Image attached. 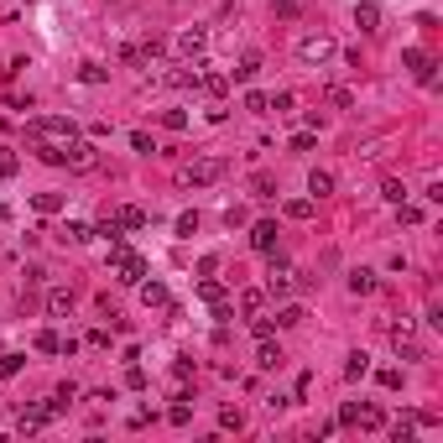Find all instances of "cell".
Listing matches in <instances>:
<instances>
[{
    "mask_svg": "<svg viewBox=\"0 0 443 443\" xmlns=\"http://www.w3.org/2000/svg\"><path fill=\"white\" fill-rule=\"evenodd\" d=\"M32 136H37V146L68 152V146L78 141V126H73V120H63V115H42V120H32Z\"/></svg>",
    "mask_w": 443,
    "mask_h": 443,
    "instance_id": "cell-1",
    "label": "cell"
},
{
    "mask_svg": "<svg viewBox=\"0 0 443 443\" xmlns=\"http://www.w3.org/2000/svg\"><path fill=\"white\" fill-rule=\"evenodd\" d=\"M110 272H115V281L136 287V281H146V256H136V250H126V245H115V250H110Z\"/></svg>",
    "mask_w": 443,
    "mask_h": 443,
    "instance_id": "cell-2",
    "label": "cell"
},
{
    "mask_svg": "<svg viewBox=\"0 0 443 443\" xmlns=\"http://www.w3.org/2000/svg\"><path fill=\"white\" fill-rule=\"evenodd\" d=\"M219 178H224V162H219V157H198V162L183 167V183H188V188H209V183H219Z\"/></svg>",
    "mask_w": 443,
    "mask_h": 443,
    "instance_id": "cell-3",
    "label": "cell"
},
{
    "mask_svg": "<svg viewBox=\"0 0 443 443\" xmlns=\"http://www.w3.org/2000/svg\"><path fill=\"white\" fill-rule=\"evenodd\" d=\"M298 287H303V277L292 272V266L272 261V272H266V292H272V298H287V292H298Z\"/></svg>",
    "mask_w": 443,
    "mask_h": 443,
    "instance_id": "cell-4",
    "label": "cell"
},
{
    "mask_svg": "<svg viewBox=\"0 0 443 443\" xmlns=\"http://www.w3.org/2000/svg\"><path fill=\"white\" fill-rule=\"evenodd\" d=\"M298 58H303V63H318V68H324V63L334 58V37H324V32H318V37H303V42H298Z\"/></svg>",
    "mask_w": 443,
    "mask_h": 443,
    "instance_id": "cell-5",
    "label": "cell"
},
{
    "mask_svg": "<svg viewBox=\"0 0 443 443\" xmlns=\"http://www.w3.org/2000/svg\"><path fill=\"white\" fill-rule=\"evenodd\" d=\"M198 298L209 303V313L219 318V324H224V318H230V298H224V287H219V281H214V277H204V281H198Z\"/></svg>",
    "mask_w": 443,
    "mask_h": 443,
    "instance_id": "cell-6",
    "label": "cell"
},
{
    "mask_svg": "<svg viewBox=\"0 0 443 443\" xmlns=\"http://www.w3.org/2000/svg\"><path fill=\"white\" fill-rule=\"evenodd\" d=\"M204 47H209V32H204V26H188V32L178 37V58H183V63H198V58H204Z\"/></svg>",
    "mask_w": 443,
    "mask_h": 443,
    "instance_id": "cell-7",
    "label": "cell"
},
{
    "mask_svg": "<svg viewBox=\"0 0 443 443\" xmlns=\"http://www.w3.org/2000/svg\"><path fill=\"white\" fill-rule=\"evenodd\" d=\"M392 344H396L401 360H423V344H418V334H412L407 318H401V324H392Z\"/></svg>",
    "mask_w": 443,
    "mask_h": 443,
    "instance_id": "cell-8",
    "label": "cell"
},
{
    "mask_svg": "<svg viewBox=\"0 0 443 443\" xmlns=\"http://www.w3.org/2000/svg\"><path fill=\"white\" fill-rule=\"evenodd\" d=\"M339 423H344V427H381L386 412H381V407H344Z\"/></svg>",
    "mask_w": 443,
    "mask_h": 443,
    "instance_id": "cell-9",
    "label": "cell"
},
{
    "mask_svg": "<svg viewBox=\"0 0 443 443\" xmlns=\"http://www.w3.org/2000/svg\"><path fill=\"white\" fill-rule=\"evenodd\" d=\"M52 412H58L52 401H47V407H26L21 418H16V433H42V427L52 423Z\"/></svg>",
    "mask_w": 443,
    "mask_h": 443,
    "instance_id": "cell-10",
    "label": "cell"
},
{
    "mask_svg": "<svg viewBox=\"0 0 443 443\" xmlns=\"http://www.w3.org/2000/svg\"><path fill=\"white\" fill-rule=\"evenodd\" d=\"M401 63H407V68H412V78H418V84H433V58H427V52H418V47H407V52H401Z\"/></svg>",
    "mask_w": 443,
    "mask_h": 443,
    "instance_id": "cell-11",
    "label": "cell"
},
{
    "mask_svg": "<svg viewBox=\"0 0 443 443\" xmlns=\"http://www.w3.org/2000/svg\"><path fill=\"white\" fill-rule=\"evenodd\" d=\"M250 245L272 256V250H277V224H272V219H256V230H250Z\"/></svg>",
    "mask_w": 443,
    "mask_h": 443,
    "instance_id": "cell-12",
    "label": "cell"
},
{
    "mask_svg": "<svg viewBox=\"0 0 443 443\" xmlns=\"http://www.w3.org/2000/svg\"><path fill=\"white\" fill-rule=\"evenodd\" d=\"M355 26H360V32H381V6H375V0L355 6Z\"/></svg>",
    "mask_w": 443,
    "mask_h": 443,
    "instance_id": "cell-13",
    "label": "cell"
},
{
    "mask_svg": "<svg viewBox=\"0 0 443 443\" xmlns=\"http://www.w3.org/2000/svg\"><path fill=\"white\" fill-rule=\"evenodd\" d=\"M115 219H120V230H141V224L152 219V214H146L141 204H126V209H115Z\"/></svg>",
    "mask_w": 443,
    "mask_h": 443,
    "instance_id": "cell-14",
    "label": "cell"
},
{
    "mask_svg": "<svg viewBox=\"0 0 443 443\" xmlns=\"http://www.w3.org/2000/svg\"><path fill=\"white\" fill-rule=\"evenodd\" d=\"M47 313H52V318L73 313V292H68V287H52V292H47Z\"/></svg>",
    "mask_w": 443,
    "mask_h": 443,
    "instance_id": "cell-15",
    "label": "cell"
},
{
    "mask_svg": "<svg viewBox=\"0 0 443 443\" xmlns=\"http://www.w3.org/2000/svg\"><path fill=\"white\" fill-rule=\"evenodd\" d=\"M256 73H261V58H256V52H245V58H240L235 68H230V78H235V84H250Z\"/></svg>",
    "mask_w": 443,
    "mask_h": 443,
    "instance_id": "cell-16",
    "label": "cell"
},
{
    "mask_svg": "<svg viewBox=\"0 0 443 443\" xmlns=\"http://www.w3.org/2000/svg\"><path fill=\"white\" fill-rule=\"evenodd\" d=\"M350 292H355V298H370V292H375V272L355 266V272H350Z\"/></svg>",
    "mask_w": 443,
    "mask_h": 443,
    "instance_id": "cell-17",
    "label": "cell"
},
{
    "mask_svg": "<svg viewBox=\"0 0 443 443\" xmlns=\"http://www.w3.org/2000/svg\"><path fill=\"white\" fill-rule=\"evenodd\" d=\"M136 287H141L146 308H167V287H162V281H136Z\"/></svg>",
    "mask_w": 443,
    "mask_h": 443,
    "instance_id": "cell-18",
    "label": "cell"
},
{
    "mask_svg": "<svg viewBox=\"0 0 443 443\" xmlns=\"http://www.w3.org/2000/svg\"><path fill=\"white\" fill-rule=\"evenodd\" d=\"M63 162H73V167H94V146H89V141H73L68 152H63Z\"/></svg>",
    "mask_w": 443,
    "mask_h": 443,
    "instance_id": "cell-19",
    "label": "cell"
},
{
    "mask_svg": "<svg viewBox=\"0 0 443 443\" xmlns=\"http://www.w3.org/2000/svg\"><path fill=\"white\" fill-rule=\"evenodd\" d=\"M308 193H313V198H329V193H334V172L313 167V178H308Z\"/></svg>",
    "mask_w": 443,
    "mask_h": 443,
    "instance_id": "cell-20",
    "label": "cell"
},
{
    "mask_svg": "<svg viewBox=\"0 0 443 443\" xmlns=\"http://www.w3.org/2000/svg\"><path fill=\"white\" fill-rule=\"evenodd\" d=\"M58 240H63V245H84V240H94V230H89V224H78V219H68Z\"/></svg>",
    "mask_w": 443,
    "mask_h": 443,
    "instance_id": "cell-21",
    "label": "cell"
},
{
    "mask_svg": "<svg viewBox=\"0 0 443 443\" xmlns=\"http://www.w3.org/2000/svg\"><path fill=\"white\" fill-rule=\"evenodd\" d=\"M198 89H204L209 99H219V94L230 89V78H224V73H198Z\"/></svg>",
    "mask_w": 443,
    "mask_h": 443,
    "instance_id": "cell-22",
    "label": "cell"
},
{
    "mask_svg": "<svg viewBox=\"0 0 443 443\" xmlns=\"http://www.w3.org/2000/svg\"><path fill=\"white\" fill-rule=\"evenodd\" d=\"M256 365H261V370H277V365H281V350H277L272 339H261V350H256Z\"/></svg>",
    "mask_w": 443,
    "mask_h": 443,
    "instance_id": "cell-23",
    "label": "cell"
},
{
    "mask_svg": "<svg viewBox=\"0 0 443 443\" xmlns=\"http://www.w3.org/2000/svg\"><path fill=\"white\" fill-rule=\"evenodd\" d=\"M37 350H42V355H63V334L42 329V334H37Z\"/></svg>",
    "mask_w": 443,
    "mask_h": 443,
    "instance_id": "cell-24",
    "label": "cell"
},
{
    "mask_svg": "<svg viewBox=\"0 0 443 443\" xmlns=\"http://www.w3.org/2000/svg\"><path fill=\"white\" fill-rule=\"evenodd\" d=\"M26 365V355H16V350H6V355H0V381H11V375H16Z\"/></svg>",
    "mask_w": 443,
    "mask_h": 443,
    "instance_id": "cell-25",
    "label": "cell"
},
{
    "mask_svg": "<svg viewBox=\"0 0 443 443\" xmlns=\"http://www.w3.org/2000/svg\"><path fill=\"white\" fill-rule=\"evenodd\" d=\"M94 235H104L110 245H120V219H115V214H104V219L94 224Z\"/></svg>",
    "mask_w": 443,
    "mask_h": 443,
    "instance_id": "cell-26",
    "label": "cell"
},
{
    "mask_svg": "<svg viewBox=\"0 0 443 443\" xmlns=\"http://www.w3.org/2000/svg\"><path fill=\"white\" fill-rule=\"evenodd\" d=\"M32 209H37V214H58V209H63V193H37Z\"/></svg>",
    "mask_w": 443,
    "mask_h": 443,
    "instance_id": "cell-27",
    "label": "cell"
},
{
    "mask_svg": "<svg viewBox=\"0 0 443 443\" xmlns=\"http://www.w3.org/2000/svg\"><path fill=\"white\" fill-rule=\"evenodd\" d=\"M287 219H313V198H287Z\"/></svg>",
    "mask_w": 443,
    "mask_h": 443,
    "instance_id": "cell-28",
    "label": "cell"
},
{
    "mask_svg": "<svg viewBox=\"0 0 443 443\" xmlns=\"http://www.w3.org/2000/svg\"><path fill=\"white\" fill-rule=\"evenodd\" d=\"M167 418L178 423V427H188V423H193V407H188V396H178V401H172V412H167Z\"/></svg>",
    "mask_w": 443,
    "mask_h": 443,
    "instance_id": "cell-29",
    "label": "cell"
},
{
    "mask_svg": "<svg viewBox=\"0 0 443 443\" xmlns=\"http://www.w3.org/2000/svg\"><path fill=\"white\" fill-rule=\"evenodd\" d=\"M365 370H370V355H350V365H344V375H350V381H360Z\"/></svg>",
    "mask_w": 443,
    "mask_h": 443,
    "instance_id": "cell-30",
    "label": "cell"
},
{
    "mask_svg": "<svg viewBox=\"0 0 443 443\" xmlns=\"http://www.w3.org/2000/svg\"><path fill=\"white\" fill-rule=\"evenodd\" d=\"M219 427H235V433H240V427H245V418H240V407H219Z\"/></svg>",
    "mask_w": 443,
    "mask_h": 443,
    "instance_id": "cell-31",
    "label": "cell"
},
{
    "mask_svg": "<svg viewBox=\"0 0 443 443\" xmlns=\"http://www.w3.org/2000/svg\"><path fill=\"white\" fill-rule=\"evenodd\" d=\"M329 104H334V110H350V104H355V94H350V89H339V84H334V89H329Z\"/></svg>",
    "mask_w": 443,
    "mask_h": 443,
    "instance_id": "cell-32",
    "label": "cell"
},
{
    "mask_svg": "<svg viewBox=\"0 0 443 443\" xmlns=\"http://www.w3.org/2000/svg\"><path fill=\"white\" fill-rule=\"evenodd\" d=\"M240 308H245V313H261V287H245V292H240Z\"/></svg>",
    "mask_w": 443,
    "mask_h": 443,
    "instance_id": "cell-33",
    "label": "cell"
},
{
    "mask_svg": "<svg viewBox=\"0 0 443 443\" xmlns=\"http://www.w3.org/2000/svg\"><path fill=\"white\" fill-rule=\"evenodd\" d=\"M78 78H84V84H104V78H110V73H104L99 63H84V68H78Z\"/></svg>",
    "mask_w": 443,
    "mask_h": 443,
    "instance_id": "cell-34",
    "label": "cell"
},
{
    "mask_svg": "<svg viewBox=\"0 0 443 443\" xmlns=\"http://www.w3.org/2000/svg\"><path fill=\"white\" fill-rule=\"evenodd\" d=\"M272 329H277L272 318H256V313H250V334H256V339H272Z\"/></svg>",
    "mask_w": 443,
    "mask_h": 443,
    "instance_id": "cell-35",
    "label": "cell"
},
{
    "mask_svg": "<svg viewBox=\"0 0 443 443\" xmlns=\"http://www.w3.org/2000/svg\"><path fill=\"white\" fill-rule=\"evenodd\" d=\"M131 146H136L141 157H152V152H157V146H152V136H146V131H131Z\"/></svg>",
    "mask_w": 443,
    "mask_h": 443,
    "instance_id": "cell-36",
    "label": "cell"
},
{
    "mask_svg": "<svg viewBox=\"0 0 443 443\" xmlns=\"http://www.w3.org/2000/svg\"><path fill=\"white\" fill-rule=\"evenodd\" d=\"M381 198H392V204H401V198H407V188H401L396 178H386V188H381Z\"/></svg>",
    "mask_w": 443,
    "mask_h": 443,
    "instance_id": "cell-37",
    "label": "cell"
},
{
    "mask_svg": "<svg viewBox=\"0 0 443 443\" xmlns=\"http://www.w3.org/2000/svg\"><path fill=\"white\" fill-rule=\"evenodd\" d=\"M277 324H281V329H292V324H303V308H281V313H277Z\"/></svg>",
    "mask_w": 443,
    "mask_h": 443,
    "instance_id": "cell-38",
    "label": "cell"
},
{
    "mask_svg": "<svg viewBox=\"0 0 443 443\" xmlns=\"http://www.w3.org/2000/svg\"><path fill=\"white\" fill-rule=\"evenodd\" d=\"M16 167H21L16 152H0V178H16Z\"/></svg>",
    "mask_w": 443,
    "mask_h": 443,
    "instance_id": "cell-39",
    "label": "cell"
},
{
    "mask_svg": "<svg viewBox=\"0 0 443 443\" xmlns=\"http://www.w3.org/2000/svg\"><path fill=\"white\" fill-rule=\"evenodd\" d=\"M245 110H250V115H266V94L250 89V94H245Z\"/></svg>",
    "mask_w": 443,
    "mask_h": 443,
    "instance_id": "cell-40",
    "label": "cell"
},
{
    "mask_svg": "<svg viewBox=\"0 0 443 443\" xmlns=\"http://www.w3.org/2000/svg\"><path fill=\"white\" fill-rule=\"evenodd\" d=\"M126 386H131V392H141V386H146V370L131 365V370H126Z\"/></svg>",
    "mask_w": 443,
    "mask_h": 443,
    "instance_id": "cell-41",
    "label": "cell"
},
{
    "mask_svg": "<svg viewBox=\"0 0 443 443\" xmlns=\"http://www.w3.org/2000/svg\"><path fill=\"white\" fill-rule=\"evenodd\" d=\"M162 126H167V131H183V126H188V115H183V110H167V115H162Z\"/></svg>",
    "mask_w": 443,
    "mask_h": 443,
    "instance_id": "cell-42",
    "label": "cell"
},
{
    "mask_svg": "<svg viewBox=\"0 0 443 443\" xmlns=\"http://www.w3.org/2000/svg\"><path fill=\"white\" fill-rule=\"evenodd\" d=\"M198 230V214H178V235H193Z\"/></svg>",
    "mask_w": 443,
    "mask_h": 443,
    "instance_id": "cell-43",
    "label": "cell"
},
{
    "mask_svg": "<svg viewBox=\"0 0 443 443\" xmlns=\"http://www.w3.org/2000/svg\"><path fill=\"white\" fill-rule=\"evenodd\" d=\"M256 193H261V198H277V183H272V178H266V172H261V178H256Z\"/></svg>",
    "mask_w": 443,
    "mask_h": 443,
    "instance_id": "cell-44",
    "label": "cell"
}]
</instances>
